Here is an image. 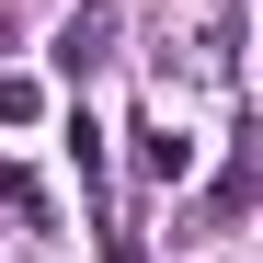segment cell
<instances>
[{
	"mask_svg": "<svg viewBox=\"0 0 263 263\" xmlns=\"http://www.w3.org/2000/svg\"><path fill=\"white\" fill-rule=\"evenodd\" d=\"M69 160H80V183H103V126L92 115H69Z\"/></svg>",
	"mask_w": 263,
	"mask_h": 263,
	"instance_id": "obj_4",
	"label": "cell"
},
{
	"mask_svg": "<svg viewBox=\"0 0 263 263\" xmlns=\"http://www.w3.org/2000/svg\"><path fill=\"white\" fill-rule=\"evenodd\" d=\"M46 58H58V80H92V69L115 58V12H103V0H80V12L58 23V46H46Z\"/></svg>",
	"mask_w": 263,
	"mask_h": 263,
	"instance_id": "obj_1",
	"label": "cell"
},
{
	"mask_svg": "<svg viewBox=\"0 0 263 263\" xmlns=\"http://www.w3.org/2000/svg\"><path fill=\"white\" fill-rule=\"evenodd\" d=\"M34 115H46V92H34L23 69H0V126H34Z\"/></svg>",
	"mask_w": 263,
	"mask_h": 263,
	"instance_id": "obj_3",
	"label": "cell"
},
{
	"mask_svg": "<svg viewBox=\"0 0 263 263\" xmlns=\"http://www.w3.org/2000/svg\"><path fill=\"white\" fill-rule=\"evenodd\" d=\"M138 172H149V183H183V172H195V138H183V126H138Z\"/></svg>",
	"mask_w": 263,
	"mask_h": 263,
	"instance_id": "obj_2",
	"label": "cell"
}]
</instances>
